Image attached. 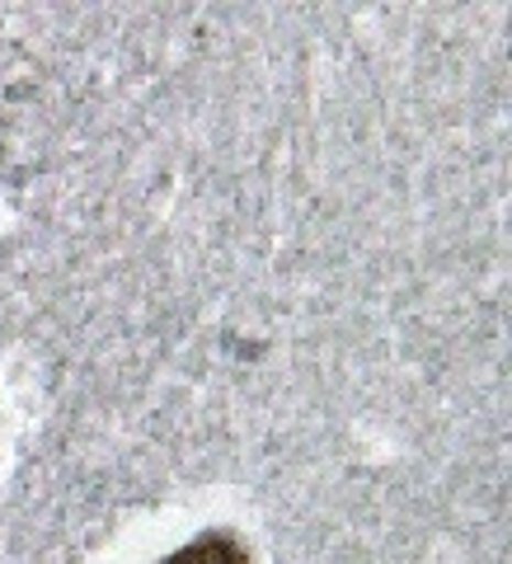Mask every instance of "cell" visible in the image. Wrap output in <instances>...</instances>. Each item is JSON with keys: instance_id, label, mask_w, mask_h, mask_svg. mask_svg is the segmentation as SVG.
Here are the masks:
<instances>
[{"instance_id": "obj_1", "label": "cell", "mask_w": 512, "mask_h": 564, "mask_svg": "<svg viewBox=\"0 0 512 564\" xmlns=\"http://www.w3.org/2000/svg\"><path fill=\"white\" fill-rule=\"evenodd\" d=\"M161 564H254V555L236 527H207L203 536H193L179 551H170Z\"/></svg>"}]
</instances>
